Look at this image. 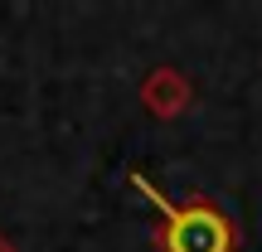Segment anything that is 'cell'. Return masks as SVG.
I'll return each mask as SVG.
<instances>
[{
    "label": "cell",
    "mask_w": 262,
    "mask_h": 252,
    "mask_svg": "<svg viewBox=\"0 0 262 252\" xmlns=\"http://www.w3.org/2000/svg\"><path fill=\"white\" fill-rule=\"evenodd\" d=\"M146 199L170 214V252H224L228 247V228L214 214H204V209H189V214L185 209H170L156 189H146Z\"/></svg>",
    "instance_id": "1"
}]
</instances>
